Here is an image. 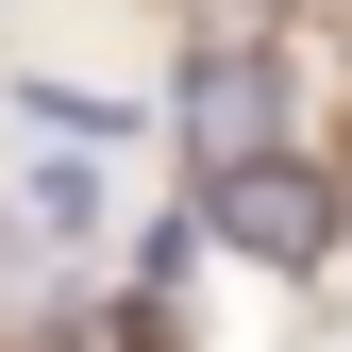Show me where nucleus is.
<instances>
[{
    "label": "nucleus",
    "instance_id": "f03ea898",
    "mask_svg": "<svg viewBox=\"0 0 352 352\" xmlns=\"http://www.w3.org/2000/svg\"><path fill=\"white\" fill-rule=\"evenodd\" d=\"M218 201V235H235V252H269V269H319V252H336V185H319V168H235V185H201Z\"/></svg>",
    "mask_w": 352,
    "mask_h": 352
},
{
    "label": "nucleus",
    "instance_id": "f257e3e1",
    "mask_svg": "<svg viewBox=\"0 0 352 352\" xmlns=\"http://www.w3.org/2000/svg\"><path fill=\"white\" fill-rule=\"evenodd\" d=\"M269 118H285V67H269V51H201V67H185V151H201V185L269 168Z\"/></svg>",
    "mask_w": 352,
    "mask_h": 352
},
{
    "label": "nucleus",
    "instance_id": "7ed1b4c3",
    "mask_svg": "<svg viewBox=\"0 0 352 352\" xmlns=\"http://www.w3.org/2000/svg\"><path fill=\"white\" fill-rule=\"evenodd\" d=\"M84 218H101V168L51 151V168H34V235H84Z\"/></svg>",
    "mask_w": 352,
    "mask_h": 352
}]
</instances>
